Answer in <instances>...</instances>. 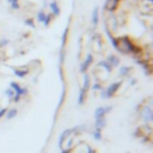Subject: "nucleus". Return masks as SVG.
Returning a JSON list of instances; mask_svg holds the SVG:
<instances>
[{
    "label": "nucleus",
    "mask_w": 153,
    "mask_h": 153,
    "mask_svg": "<svg viewBox=\"0 0 153 153\" xmlns=\"http://www.w3.org/2000/svg\"><path fill=\"white\" fill-rule=\"evenodd\" d=\"M93 62V56H92V54H88L87 56H86V59H85V61L81 63V66H80V72L84 74V73H86L87 72V68L91 66V63Z\"/></svg>",
    "instance_id": "4"
},
{
    "label": "nucleus",
    "mask_w": 153,
    "mask_h": 153,
    "mask_svg": "<svg viewBox=\"0 0 153 153\" xmlns=\"http://www.w3.org/2000/svg\"><path fill=\"white\" fill-rule=\"evenodd\" d=\"M49 7H50V11H51V16H53L54 18L60 16V7H59V4H57L55 0L50 1Z\"/></svg>",
    "instance_id": "6"
},
{
    "label": "nucleus",
    "mask_w": 153,
    "mask_h": 153,
    "mask_svg": "<svg viewBox=\"0 0 153 153\" xmlns=\"http://www.w3.org/2000/svg\"><path fill=\"white\" fill-rule=\"evenodd\" d=\"M98 12H99V8L96 6V7L93 8V11H92V25H93V27L97 26L98 20H99V18H98Z\"/></svg>",
    "instance_id": "10"
},
{
    "label": "nucleus",
    "mask_w": 153,
    "mask_h": 153,
    "mask_svg": "<svg viewBox=\"0 0 153 153\" xmlns=\"http://www.w3.org/2000/svg\"><path fill=\"white\" fill-rule=\"evenodd\" d=\"M20 87H22V86H20L18 82H16V81H12V82L10 84V88H12L14 92H17V91H18Z\"/></svg>",
    "instance_id": "19"
},
{
    "label": "nucleus",
    "mask_w": 153,
    "mask_h": 153,
    "mask_svg": "<svg viewBox=\"0 0 153 153\" xmlns=\"http://www.w3.org/2000/svg\"><path fill=\"white\" fill-rule=\"evenodd\" d=\"M92 88H93L94 91H97V90H103V86H102L100 84H94V85L92 86Z\"/></svg>",
    "instance_id": "25"
},
{
    "label": "nucleus",
    "mask_w": 153,
    "mask_h": 153,
    "mask_svg": "<svg viewBox=\"0 0 153 153\" xmlns=\"http://www.w3.org/2000/svg\"><path fill=\"white\" fill-rule=\"evenodd\" d=\"M17 115H18V110H17V109H8L5 116H6L7 120H12V118H14Z\"/></svg>",
    "instance_id": "15"
},
{
    "label": "nucleus",
    "mask_w": 153,
    "mask_h": 153,
    "mask_svg": "<svg viewBox=\"0 0 153 153\" xmlns=\"http://www.w3.org/2000/svg\"><path fill=\"white\" fill-rule=\"evenodd\" d=\"M5 93H6V96L8 97V98H13V96H14V91L12 90V88H7L6 91H5Z\"/></svg>",
    "instance_id": "23"
},
{
    "label": "nucleus",
    "mask_w": 153,
    "mask_h": 153,
    "mask_svg": "<svg viewBox=\"0 0 153 153\" xmlns=\"http://www.w3.org/2000/svg\"><path fill=\"white\" fill-rule=\"evenodd\" d=\"M24 23H25L27 26H30V27H36V25H35V22H33V19H32V18H26Z\"/></svg>",
    "instance_id": "21"
},
{
    "label": "nucleus",
    "mask_w": 153,
    "mask_h": 153,
    "mask_svg": "<svg viewBox=\"0 0 153 153\" xmlns=\"http://www.w3.org/2000/svg\"><path fill=\"white\" fill-rule=\"evenodd\" d=\"M87 90H85V88H80V92H79V96H78V103H79V105H82L84 104V102H85V99H86V97H87Z\"/></svg>",
    "instance_id": "9"
},
{
    "label": "nucleus",
    "mask_w": 153,
    "mask_h": 153,
    "mask_svg": "<svg viewBox=\"0 0 153 153\" xmlns=\"http://www.w3.org/2000/svg\"><path fill=\"white\" fill-rule=\"evenodd\" d=\"M8 43H10V41H8L7 38H2V39L0 41V48H1V47H4V45H7Z\"/></svg>",
    "instance_id": "24"
},
{
    "label": "nucleus",
    "mask_w": 153,
    "mask_h": 153,
    "mask_svg": "<svg viewBox=\"0 0 153 153\" xmlns=\"http://www.w3.org/2000/svg\"><path fill=\"white\" fill-rule=\"evenodd\" d=\"M141 115H142L145 122H148V123L152 122V109H151V106H148L147 109H143Z\"/></svg>",
    "instance_id": "8"
},
{
    "label": "nucleus",
    "mask_w": 153,
    "mask_h": 153,
    "mask_svg": "<svg viewBox=\"0 0 153 153\" xmlns=\"http://www.w3.org/2000/svg\"><path fill=\"white\" fill-rule=\"evenodd\" d=\"M45 13H44V11L43 10H41L38 13H37V20L39 22V23H43L44 22V19H45Z\"/></svg>",
    "instance_id": "18"
},
{
    "label": "nucleus",
    "mask_w": 153,
    "mask_h": 153,
    "mask_svg": "<svg viewBox=\"0 0 153 153\" xmlns=\"http://www.w3.org/2000/svg\"><path fill=\"white\" fill-rule=\"evenodd\" d=\"M51 18H54L51 14H47V16H45V19H44V22H43L44 26H49V24H50V22H51Z\"/></svg>",
    "instance_id": "22"
},
{
    "label": "nucleus",
    "mask_w": 153,
    "mask_h": 153,
    "mask_svg": "<svg viewBox=\"0 0 153 153\" xmlns=\"http://www.w3.org/2000/svg\"><path fill=\"white\" fill-rule=\"evenodd\" d=\"M105 126H106V120H105V117H102V118H96L94 127H96L97 129H103Z\"/></svg>",
    "instance_id": "11"
},
{
    "label": "nucleus",
    "mask_w": 153,
    "mask_h": 153,
    "mask_svg": "<svg viewBox=\"0 0 153 153\" xmlns=\"http://www.w3.org/2000/svg\"><path fill=\"white\" fill-rule=\"evenodd\" d=\"M7 110H8L7 108H4V109H1V110H0V118H2V117H4L5 115H6Z\"/></svg>",
    "instance_id": "26"
},
{
    "label": "nucleus",
    "mask_w": 153,
    "mask_h": 153,
    "mask_svg": "<svg viewBox=\"0 0 153 153\" xmlns=\"http://www.w3.org/2000/svg\"><path fill=\"white\" fill-rule=\"evenodd\" d=\"M118 4H120V0H106L104 7L109 12H115L118 7Z\"/></svg>",
    "instance_id": "5"
},
{
    "label": "nucleus",
    "mask_w": 153,
    "mask_h": 153,
    "mask_svg": "<svg viewBox=\"0 0 153 153\" xmlns=\"http://www.w3.org/2000/svg\"><path fill=\"white\" fill-rule=\"evenodd\" d=\"M71 151H72V148H62L60 153H71Z\"/></svg>",
    "instance_id": "28"
},
{
    "label": "nucleus",
    "mask_w": 153,
    "mask_h": 153,
    "mask_svg": "<svg viewBox=\"0 0 153 153\" xmlns=\"http://www.w3.org/2000/svg\"><path fill=\"white\" fill-rule=\"evenodd\" d=\"M106 61L110 63V66L114 68V67H117V66H120V57L118 56H116L115 54H110V55H108V57H106Z\"/></svg>",
    "instance_id": "7"
},
{
    "label": "nucleus",
    "mask_w": 153,
    "mask_h": 153,
    "mask_svg": "<svg viewBox=\"0 0 153 153\" xmlns=\"http://www.w3.org/2000/svg\"><path fill=\"white\" fill-rule=\"evenodd\" d=\"M71 135H72V129H65V130L61 133V135H60V137H59V148H60V149L63 148V145H65L66 140H68V137H69Z\"/></svg>",
    "instance_id": "3"
},
{
    "label": "nucleus",
    "mask_w": 153,
    "mask_h": 153,
    "mask_svg": "<svg viewBox=\"0 0 153 153\" xmlns=\"http://www.w3.org/2000/svg\"><path fill=\"white\" fill-rule=\"evenodd\" d=\"M90 85H91V79H90V75L87 73H84V85H82V88L87 90L90 88Z\"/></svg>",
    "instance_id": "14"
},
{
    "label": "nucleus",
    "mask_w": 153,
    "mask_h": 153,
    "mask_svg": "<svg viewBox=\"0 0 153 153\" xmlns=\"http://www.w3.org/2000/svg\"><path fill=\"white\" fill-rule=\"evenodd\" d=\"M68 31H69V27L67 26L62 33V39H61V48H65L66 47V43H67V37H68Z\"/></svg>",
    "instance_id": "16"
},
{
    "label": "nucleus",
    "mask_w": 153,
    "mask_h": 153,
    "mask_svg": "<svg viewBox=\"0 0 153 153\" xmlns=\"http://www.w3.org/2000/svg\"><path fill=\"white\" fill-rule=\"evenodd\" d=\"M93 137H94V140H97V141H100L102 140V129H94L93 130Z\"/></svg>",
    "instance_id": "17"
},
{
    "label": "nucleus",
    "mask_w": 153,
    "mask_h": 153,
    "mask_svg": "<svg viewBox=\"0 0 153 153\" xmlns=\"http://www.w3.org/2000/svg\"><path fill=\"white\" fill-rule=\"evenodd\" d=\"M13 72L18 78H24L26 74H29V68L25 67L24 69H13Z\"/></svg>",
    "instance_id": "13"
},
{
    "label": "nucleus",
    "mask_w": 153,
    "mask_h": 153,
    "mask_svg": "<svg viewBox=\"0 0 153 153\" xmlns=\"http://www.w3.org/2000/svg\"><path fill=\"white\" fill-rule=\"evenodd\" d=\"M86 149H87V151H86V153H96V149H94V148H92L91 146H87V147H86Z\"/></svg>",
    "instance_id": "27"
},
{
    "label": "nucleus",
    "mask_w": 153,
    "mask_h": 153,
    "mask_svg": "<svg viewBox=\"0 0 153 153\" xmlns=\"http://www.w3.org/2000/svg\"><path fill=\"white\" fill-rule=\"evenodd\" d=\"M121 84H122V81H117V82H112V84H110V85L106 87V90L103 91L102 97H103V98H106V99L114 97L115 93H116V92L118 91V88L121 87Z\"/></svg>",
    "instance_id": "1"
},
{
    "label": "nucleus",
    "mask_w": 153,
    "mask_h": 153,
    "mask_svg": "<svg viewBox=\"0 0 153 153\" xmlns=\"http://www.w3.org/2000/svg\"><path fill=\"white\" fill-rule=\"evenodd\" d=\"M130 71H131V67H122V68L120 69V74H121V75H127Z\"/></svg>",
    "instance_id": "20"
},
{
    "label": "nucleus",
    "mask_w": 153,
    "mask_h": 153,
    "mask_svg": "<svg viewBox=\"0 0 153 153\" xmlns=\"http://www.w3.org/2000/svg\"><path fill=\"white\" fill-rule=\"evenodd\" d=\"M8 2H10L11 5H13V4H19V0H8Z\"/></svg>",
    "instance_id": "29"
},
{
    "label": "nucleus",
    "mask_w": 153,
    "mask_h": 153,
    "mask_svg": "<svg viewBox=\"0 0 153 153\" xmlns=\"http://www.w3.org/2000/svg\"><path fill=\"white\" fill-rule=\"evenodd\" d=\"M98 67H103L106 72H109V73H111L112 72V67L110 66V63L106 61V60H103V61H100V62H98V65H97Z\"/></svg>",
    "instance_id": "12"
},
{
    "label": "nucleus",
    "mask_w": 153,
    "mask_h": 153,
    "mask_svg": "<svg viewBox=\"0 0 153 153\" xmlns=\"http://www.w3.org/2000/svg\"><path fill=\"white\" fill-rule=\"evenodd\" d=\"M114 109L112 105H106V106H99L94 110V118H102L105 117L106 114H109Z\"/></svg>",
    "instance_id": "2"
}]
</instances>
